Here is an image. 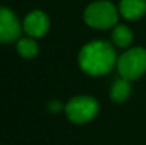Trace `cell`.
<instances>
[{
    "instance_id": "30bf717a",
    "label": "cell",
    "mask_w": 146,
    "mask_h": 145,
    "mask_svg": "<svg viewBox=\"0 0 146 145\" xmlns=\"http://www.w3.org/2000/svg\"><path fill=\"white\" fill-rule=\"evenodd\" d=\"M17 51L21 57L26 59L35 58L38 54V44L33 37H23L17 41Z\"/></svg>"
},
{
    "instance_id": "5b68a950",
    "label": "cell",
    "mask_w": 146,
    "mask_h": 145,
    "mask_svg": "<svg viewBox=\"0 0 146 145\" xmlns=\"http://www.w3.org/2000/svg\"><path fill=\"white\" fill-rule=\"evenodd\" d=\"M23 26H21L18 18L10 9L0 8V40L3 44H9L21 39Z\"/></svg>"
},
{
    "instance_id": "6da1fadb",
    "label": "cell",
    "mask_w": 146,
    "mask_h": 145,
    "mask_svg": "<svg viewBox=\"0 0 146 145\" xmlns=\"http://www.w3.org/2000/svg\"><path fill=\"white\" fill-rule=\"evenodd\" d=\"M117 53L110 43L105 40H92L82 46L78 54L80 68L88 76H103L117 66Z\"/></svg>"
},
{
    "instance_id": "9c48e42d",
    "label": "cell",
    "mask_w": 146,
    "mask_h": 145,
    "mask_svg": "<svg viewBox=\"0 0 146 145\" xmlns=\"http://www.w3.org/2000/svg\"><path fill=\"white\" fill-rule=\"evenodd\" d=\"M111 40L113 44L117 45L118 48H127L131 45L132 40H133V35L129 27L124 25H117L113 28L111 32Z\"/></svg>"
},
{
    "instance_id": "8fae6325",
    "label": "cell",
    "mask_w": 146,
    "mask_h": 145,
    "mask_svg": "<svg viewBox=\"0 0 146 145\" xmlns=\"http://www.w3.org/2000/svg\"><path fill=\"white\" fill-rule=\"evenodd\" d=\"M62 108H63V105H62V103L58 102V100H53V102L49 103V110H51L53 113H58Z\"/></svg>"
},
{
    "instance_id": "7a4b0ae2",
    "label": "cell",
    "mask_w": 146,
    "mask_h": 145,
    "mask_svg": "<svg viewBox=\"0 0 146 145\" xmlns=\"http://www.w3.org/2000/svg\"><path fill=\"white\" fill-rule=\"evenodd\" d=\"M119 10L109 0H98L88 5L83 12L86 25L96 30H108L115 27Z\"/></svg>"
},
{
    "instance_id": "ba28073f",
    "label": "cell",
    "mask_w": 146,
    "mask_h": 145,
    "mask_svg": "<svg viewBox=\"0 0 146 145\" xmlns=\"http://www.w3.org/2000/svg\"><path fill=\"white\" fill-rule=\"evenodd\" d=\"M129 94H131L129 80L123 78V77L115 80V82L110 89V99L115 103H123L128 99Z\"/></svg>"
},
{
    "instance_id": "3957f363",
    "label": "cell",
    "mask_w": 146,
    "mask_h": 145,
    "mask_svg": "<svg viewBox=\"0 0 146 145\" xmlns=\"http://www.w3.org/2000/svg\"><path fill=\"white\" fill-rule=\"evenodd\" d=\"M99 109V102L95 98L87 95H78L72 98L64 107L68 120L77 125H85L92 121L98 116Z\"/></svg>"
},
{
    "instance_id": "277c9868",
    "label": "cell",
    "mask_w": 146,
    "mask_h": 145,
    "mask_svg": "<svg viewBox=\"0 0 146 145\" xmlns=\"http://www.w3.org/2000/svg\"><path fill=\"white\" fill-rule=\"evenodd\" d=\"M117 69L121 77L137 80L146 72V49L132 48L118 57Z\"/></svg>"
},
{
    "instance_id": "52a82bcc",
    "label": "cell",
    "mask_w": 146,
    "mask_h": 145,
    "mask_svg": "<svg viewBox=\"0 0 146 145\" xmlns=\"http://www.w3.org/2000/svg\"><path fill=\"white\" fill-rule=\"evenodd\" d=\"M119 14L128 21H137L146 14V0H121Z\"/></svg>"
},
{
    "instance_id": "8992f818",
    "label": "cell",
    "mask_w": 146,
    "mask_h": 145,
    "mask_svg": "<svg viewBox=\"0 0 146 145\" xmlns=\"http://www.w3.org/2000/svg\"><path fill=\"white\" fill-rule=\"evenodd\" d=\"M23 31L30 37L37 39L46 35L50 27V21L45 12L42 10H32L26 15L23 21Z\"/></svg>"
}]
</instances>
